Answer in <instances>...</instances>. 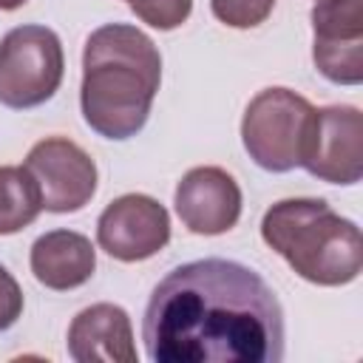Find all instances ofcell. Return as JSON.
<instances>
[{
	"instance_id": "12",
	"label": "cell",
	"mask_w": 363,
	"mask_h": 363,
	"mask_svg": "<svg viewBox=\"0 0 363 363\" xmlns=\"http://www.w3.org/2000/svg\"><path fill=\"white\" fill-rule=\"evenodd\" d=\"M28 264L43 286L65 292L91 281L96 269V250L91 238L77 230H51L31 244Z\"/></svg>"
},
{
	"instance_id": "7",
	"label": "cell",
	"mask_w": 363,
	"mask_h": 363,
	"mask_svg": "<svg viewBox=\"0 0 363 363\" xmlns=\"http://www.w3.org/2000/svg\"><path fill=\"white\" fill-rule=\"evenodd\" d=\"M37 182L43 210L48 213H77L96 193V164L94 159L65 136L40 139L23 164Z\"/></svg>"
},
{
	"instance_id": "14",
	"label": "cell",
	"mask_w": 363,
	"mask_h": 363,
	"mask_svg": "<svg viewBox=\"0 0 363 363\" xmlns=\"http://www.w3.org/2000/svg\"><path fill=\"white\" fill-rule=\"evenodd\" d=\"M125 3L142 23L159 31L179 28L193 11V0H125Z\"/></svg>"
},
{
	"instance_id": "1",
	"label": "cell",
	"mask_w": 363,
	"mask_h": 363,
	"mask_svg": "<svg viewBox=\"0 0 363 363\" xmlns=\"http://www.w3.org/2000/svg\"><path fill=\"white\" fill-rule=\"evenodd\" d=\"M142 340L153 363H281L286 326L261 272L201 258L173 267L153 286Z\"/></svg>"
},
{
	"instance_id": "15",
	"label": "cell",
	"mask_w": 363,
	"mask_h": 363,
	"mask_svg": "<svg viewBox=\"0 0 363 363\" xmlns=\"http://www.w3.org/2000/svg\"><path fill=\"white\" fill-rule=\"evenodd\" d=\"M210 9L230 28H255L272 14L275 0H210Z\"/></svg>"
},
{
	"instance_id": "2",
	"label": "cell",
	"mask_w": 363,
	"mask_h": 363,
	"mask_svg": "<svg viewBox=\"0 0 363 363\" xmlns=\"http://www.w3.org/2000/svg\"><path fill=\"white\" fill-rule=\"evenodd\" d=\"M162 82L156 43L130 23H105L85 40L79 108L91 130L122 142L136 136Z\"/></svg>"
},
{
	"instance_id": "6",
	"label": "cell",
	"mask_w": 363,
	"mask_h": 363,
	"mask_svg": "<svg viewBox=\"0 0 363 363\" xmlns=\"http://www.w3.org/2000/svg\"><path fill=\"white\" fill-rule=\"evenodd\" d=\"M301 167L329 184H357L363 176V119L354 105L315 108Z\"/></svg>"
},
{
	"instance_id": "16",
	"label": "cell",
	"mask_w": 363,
	"mask_h": 363,
	"mask_svg": "<svg viewBox=\"0 0 363 363\" xmlns=\"http://www.w3.org/2000/svg\"><path fill=\"white\" fill-rule=\"evenodd\" d=\"M23 315V289L14 275L0 264V332L11 329Z\"/></svg>"
},
{
	"instance_id": "3",
	"label": "cell",
	"mask_w": 363,
	"mask_h": 363,
	"mask_svg": "<svg viewBox=\"0 0 363 363\" xmlns=\"http://www.w3.org/2000/svg\"><path fill=\"white\" fill-rule=\"evenodd\" d=\"M264 244L278 252L295 275L318 286H343L360 275V227L323 199H284L261 218Z\"/></svg>"
},
{
	"instance_id": "8",
	"label": "cell",
	"mask_w": 363,
	"mask_h": 363,
	"mask_svg": "<svg viewBox=\"0 0 363 363\" xmlns=\"http://www.w3.org/2000/svg\"><path fill=\"white\" fill-rule=\"evenodd\" d=\"M170 241V213L153 196L125 193L96 218V244L116 261L153 258Z\"/></svg>"
},
{
	"instance_id": "13",
	"label": "cell",
	"mask_w": 363,
	"mask_h": 363,
	"mask_svg": "<svg viewBox=\"0 0 363 363\" xmlns=\"http://www.w3.org/2000/svg\"><path fill=\"white\" fill-rule=\"evenodd\" d=\"M43 210L37 182L26 167L0 164V235L26 230Z\"/></svg>"
},
{
	"instance_id": "10",
	"label": "cell",
	"mask_w": 363,
	"mask_h": 363,
	"mask_svg": "<svg viewBox=\"0 0 363 363\" xmlns=\"http://www.w3.org/2000/svg\"><path fill=\"white\" fill-rule=\"evenodd\" d=\"M173 207L190 233L221 235L241 218V187L224 167H193L176 184Z\"/></svg>"
},
{
	"instance_id": "9",
	"label": "cell",
	"mask_w": 363,
	"mask_h": 363,
	"mask_svg": "<svg viewBox=\"0 0 363 363\" xmlns=\"http://www.w3.org/2000/svg\"><path fill=\"white\" fill-rule=\"evenodd\" d=\"M309 20L315 68L335 85H360L363 0H318Z\"/></svg>"
},
{
	"instance_id": "11",
	"label": "cell",
	"mask_w": 363,
	"mask_h": 363,
	"mask_svg": "<svg viewBox=\"0 0 363 363\" xmlns=\"http://www.w3.org/2000/svg\"><path fill=\"white\" fill-rule=\"evenodd\" d=\"M65 346L77 363H136L133 326L116 303H91L77 312Z\"/></svg>"
},
{
	"instance_id": "4",
	"label": "cell",
	"mask_w": 363,
	"mask_h": 363,
	"mask_svg": "<svg viewBox=\"0 0 363 363\" xmlns=\"http://www.w3.org/2000/svg\"><path fill=\"white\" fill-rule=\"evenodd\" d=\"M312 111V102L289 88L275 85L258 91L241 119V142L250 159L269 173L301 167Z\"/></svg>"
},
{
	"instance_id": "5",
	"label": "cell",
	"mask_w": 363,
	"mask_h": 363,
	"mask_svg": "<svg viewBox=\"0 0 363 363\" xmlns=\"http://www.w3.org/2000/svg\"><path fill=\"white\" fill-rule=\"evenodd\" d=\"M62 74V43L48 26H17L0 40V105L37 108L57 94Z\"/></svg>"
},
{
	"instance_id": "17",
	"label": "cell",
	"mask_w": 363,
	"mask_h": 363,
	"mask_svg": "<svg viewBox=\"0 0 363 363\" xmlns=\"http://www.w3.org/2000/svg\"><path fill=\"white\" fill-rule=\"evenodd\" d=\"M28 0H0V11H14L20 6H26Z\"/></svg>"
}]
</instances>
